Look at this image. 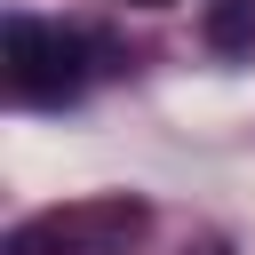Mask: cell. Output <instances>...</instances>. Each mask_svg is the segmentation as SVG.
<instances>
[{
    "label": "cell",
    "instance_id": "6da1fadb",
    "mask_svg": "<svg viewBox=\"0 0 255 255\" xmlns=\"http://www.w3.org/2000/svg\"><path fill=\"white\" fill-rule=\"evenodd\" d=\"M143 231H151V207L135 191H104V199H72V207L24 215L0 255H135Z\"/></svg>",
    "mask_w": 255,
    "mask_h": 255
},
{
    "label": "cell",
    "instance_id": "7a4b0ae2",
    "mask_svg": "<svg viewBox=\"0 0 255 255\" xmlns=\"http://www.w3.org/2000/svg\"><path fill=\"white\" fill-rule=\"evenodd\" d=\"M80 80H88V72H80V40H72V32L32 24V16L8 24V88H16L24 104H72Z\"/></svg>",
    "mask_w": 255,
    "mask_h": 255
},
{
    "label": "cell",
    "instance_id": "277c9868",
    "mask_svg": "<svg viewBox=\"0 0 255 255\" xmlns=\"http://www.w3.org/2000/svg\"><path fill=\"white\" fill-rule=\"evenodd\" d=\"M135 8H159V0H135Z\"/></svg>",
    "mask_w": 255,
    "mask_h": 255
},
{
    "label": "cell",
    "instance_id": "3957f363",
    "mask_svg": "<svg viewBox=\"0 0 255 255\" xmlns=\"http://www.w3.org/2000/svg\"><path fill=\"white\" fill-rule=\"evenodd\" d=\"M207 48H255V0H215L207 8Z\"/></svg>",
    "mask_w": 255,
    "mask_h": 255
}]
</instances>
